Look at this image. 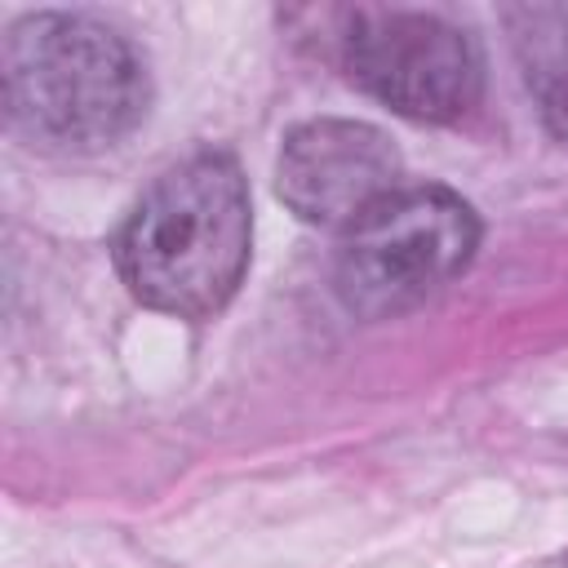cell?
I'll use <instances>...</instances> for the list:
<instances>
[{
	"label": "cell",
	"mask_w": 568,
	"mask_h": 568,
	"mask_svg": "<svg viewBox=\"0 0 568 568\" xmlns=\"http://www.w3.org/2000/svg\"><path fill=\"white\" fill-rule=\"evenodd\" d=\"M248 186L226 151H195L164 169L115 235L129 293L178 320L217 315L248 266Z\"/></svg>",
	"instance_id": "6da1fadb"
},
{
	"label": "cell",
	"mask_w": 568,
	"mask_h": 568,
	"mask_svg": "<svg viewBox=\"0 0 568 568\" xmlns=\"http://www.w3.org/2000/svg\"><path fill=\"white\" fill-rule=\"evenodd\" d=\"M151 102L142 53L89 13H31L4 36V106L18 133L58 151H102Z\"/></svg>",
	"instance_id": "7a4b0ae2"
},
{
	"label": "cell",
	"mask_w": 568,
	"mask_h": 568,
	"mask_svg": "<svg viewBox=\"0 0 568 568\" xmlns=\"http://www.w3.org/2000/svg\"><path fill=\"white\" fill-rule=\"evenodd\" d=\"M479 244L475 209L448 186H399L342 231L333 288L359 320H386L435 297Z\"/></svg>",
	"instance_id": "3957f363"
},
{
	"label": "cell",
	"mask_w": 568,
	"mask_h": 568,
	"mask_svg": "<svg viewBox=\"0 0 568 568\" xmlns=\"http://www.w3.org/2000/svg\"><path fill=\"white\" fill-rule=\"evenodd\" d=\"M346 75L408 120H457L475 106L484 62L475 40L439 13L355 9L342 36Z\"/></svg>",
	"instance_id": "277c9868"
},
{
	"label": "cell",
	"mask_w": 568,
	"mask_h": 568,
	"mask_svg": "<svg viewBox=\"0 0 568 568\" xmlns=\"http://www.w3.org/2000/svg\"><path fill=\"white\" fill-rule=\"evenodd\" d=\"M275 182L302 222L346 231L399 191V151L364 120H306L284 138Z\"/></svg>",
	"instance_id": "5b68a950"
},
{
	"label": "cell",
	"mask_w": 568,
	"mask_h": 568,
	"mask_svg": "<svg viewBox=\"0 0 568 568\" xmlns=\"http://www.w3.org/2000/svg\"><path fill=\"white\" fill-rule=\"evenodd\" d=\"M506 27L550 133L568 142V4L506 9Z\"/></svg>",
	"instance_id": "8992f818"
}]
</instances>
